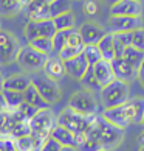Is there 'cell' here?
Listing matches in <instances>:
<instances>
[{"label":"cell","mask_w":144,"mask_h":151,"mask_svg":"<svg viewBox=\"0 0 144 151\" xmlns=\"http://www.w3.org/2000/svg\"><path fill=\"white\" fill-rule=\"evenodd\" d=\"M144 115V98L135 97L130 98L124 104L116 106L112 109H102L101 117L106 119L109 123L119 129H126L132 125H141Z\"/></svg>","instance_id":"cell-1"},{"label":"cell","mask_w":144,"mask_h":151,"mask_svg":"<svg viewBox=\"0 0 144 151\" xmlns=\"http://www.w3.org/2000/svg\"><path fill=\"white\" fill-rule=\"evenodd\" d=\"M90 131L95 134V137L99 140L104 151H113L115 148L119 147L124 139V129H119V128L113 126L106 119H102L101 114L96 115Z\"/></svg>","instance_id":"cell-2"},{"label":"cell","mask_w":144,"mask_h":151,"mask_svg":"<svg viewBox=\"0 0 144 151\" xmlns=\"http://www.w3.org/2000/svg\"><path fill=\"white\" fill-rule=\"evenodd\" d=\"M130 100V87L127 83L115 80L99 91V101L102 109H112Z\"/></svg>","instance_id":"cell-3"},{"label":"cell","mask_w":144,"mask_h":151,"mask_svg":"<svg viewBox=\"0 0 144 151\" xmlns=\"http://www.w3.org/2000/svg\"><path fill=\"white\" fill-rule=\"evenodd\" d=\"M56 119H57L59 126H64L65 129H68L70 132H73L76 136V134L87 132L90 129L93 122L96 119V115H82V114L76 112V111L70 109L67 106V108H64L56 115Z\"/></svg>","instance_id":"cell-4"},{"label":"cell","mask_w":144,"mask_h":151,"mask_svg":"<svg viewBox=\"0 0 144 151\" xmlns=\"http://www.w3.org/2000/svg\"><path fill=\"white\" fill-rule=\"evenodd\" d=\"M56 125H57V119H56V114H54V111L51 108L39 109L30 119L31 136L45 140V139L50 137V134H51V131L54 129Z\"/></svg>","instance_id":"cell-5"},{"label":"cell","mask_w":144,"mask_h":151,"mask_svg":"<svg viewBox=\"0 0 144 151\" xmlns=\"http://www.w3.org/2000/svg\"><path fill=\"white\" fill-rule=\"evenodd\" d=\"M68 108L79 112L82 115H98L99 114V101L93 92H88L85 89L73 92L70 97Z\"/></svg>","instance_id":"cell-6"},{"label":"cell","mask_w":144,"mask_h":151,"mask_svg":"<svg viewBox=\"0 0 144 151\" xmlns=\"http://www.w3.org/2000/svg\"><path fill=\"white\" fill-rule=\"evenodd\" d=\"M31 84L37 89V92L40 93V97L48 103V106L56 104L60 98H62V91L56 81L47 78L43 73H37L31 76Z\"/></svg>","instance_id":"cell-7"},{"label":"cell","mask_w":144,"mask_h":151,"mask_svg":"<svg viewBox=\"0 0 144 151\" xmlns=\"http://www.w3.org/2000/svg\"><path fill=\"white\" fill-rule=\"evenodd\" d=\"M47 58L48 56L36 52L31 45L26 44L25 47H20L17 58H16V63L19 64L20 69H23L26 72H39V70H42Z\"/></svg>","instance_id":"cell-8"},{"label":"cell","mask_w":144,"mask_h":151,"mask_svg":"<svg viewBox=\"0 0 144 151\" xmlns=\"http://www.w3.org/2000/svg\"><path fill=\"white\" fill-rule=\"evenodd\" d=\"M20 50L19 39L8 30L0 28V65H8L16 61Z\"/></svg>","instance_id":"cell-9"},{"label":"cell","mask_w":144,"mask_h":151,"mask_svg":"<svg viewBox=\"0 0 144 151\" xmlns=\"http://www.w3.org/2000/svg\"><path fill=\"white\" fill-rule=\"evenodd\" d=\"M144 27L143 16L141 17H127V16H110L109 28L110 33H132Z\"/></svg>","instance_id":"cell-10"},{"label":"cell","mask_w":144,"mask_h":151,"mask_svg":"<svg viewBox=\"0 0 144 151\" xmlns=\"http://www.w3.org/2000/svg\"><path fill=\"white\" fill-rule=\"evenodd\" d=\"M144 5L140 0H119L110 5V16H127V17H141Z\"/></svg>","instance_id":"cell-11"},{"label":"cell","mask_w":144,"mask_h":151,"mask_svg":"<svg viewBox=\"0 0 144 151\" xmlns=\"http://www.w3.org/2000/svg\"><path fill=\"white\" fill-rule=\"evenodd\" d=\"M77 33L81 35L85 45H90V44H98L99 39L106 35L107 31H106L104 27L95 24V22H85V24H82L79 27Z\"/></svg>","instance_id":"cell-12"},{"label":"cell","mask_w":144,"mask_h":151,"mask_svg":"<svg viewBox=\"0 0 144 151\" xmlns=\"http://www.w3.org/2000/svg\"><path fill=\"white\" fill-rule=\"evenodd\" d=\"M112 69L115 73V80L123 81L129 84L130 81L136 80V69L132 67L129 63H126L123 58H115L112 61Z\"/></svg>","instance_id":"cell-13"},{"label":"cell","mask_w":144,"mask_h":151,"mask_svg":"<svg viewBox=\"0 0 144 151\" xmlns=\"http://www.w3.org/2000/svg\"><path fill=\"white\" fill-rule=\"evenodd\" d=\"M42 73L45 75L47 78H50V80L57 83V81H60L65 75H67V70H65V65H64L62 61L53 55V56L47 58L45 64H43V67H42Z\"/></svg>","instance_id":"cell-14"},{"label":"cell","mask_w":144,"mask_h":151,"mask_svg":"<svg viewBox=\"0 0 144 151\" xmlns=\"http://www.w3.org/2000/svg\"><path fill=\"white\" fill-rule=\"evenodd\" d=\"M64 65H65V70H67V75H70L71 78H74L77 81H81L82 76L85 75V72L90 69V64L87 63V59L84 58L82 53L73 59L65 61Z\"/></svg>","instance_id":"cell-15"},{"label":"cell","mask_w":144,"mask_h":151,"mask_svg":"<svg viewBox=\"0 0 144 151\" xmlns=\"http://www.w3.org/2000/svg\"><path fill=\"white\" fill-rule=\"evenodd\" d=\"M93 69V73L96 76V81L99 83V86L106 87L107 84H110L112 81H115V73H113V69H112V63L109 61H99L98 64L92 65Z\"/></svg>","instance_id":"cell-16"},{"label":"cell","mask_w":144,"mask_h":151,"mask_svg":"<svg viewBox=\"0 0 144 151\" xmlns=\"http://www.w3.org/2000/svg\"><path fill=\"white\" fill-rule=\"evenodd\" d=\"M31 84V76L26 73H14L5 78L3 91H14V92H25V89Z\"/></svg>","instance_id":"cell-17"},{"label":"cell","mask_w":144,"mask_h":151,"mask_svg":"<svg viewBox=\"0 0 144 151\" xmlns=\"http://www.w3.org/2000/svg\"><path fill=\"white\" fill-rule=\"evenodd\" d=\"M25 11H26V16H28V20H33V22H43V20L51 19L48 5L37 2V0H34Z\"/></svg>","instance_id":"cell-18"},{"label":"cell","mask_w":144,"mask_h":151,"mask_svg":"<svg viewBox=\"0 0 144 151\" xmlns=\"http://www.w3.org/2000/svg\"><path fill=\"white\" fill-rule=\"evenodd\" d=\"M99 52H101V56L104 61H109V63H112V61L116 58V50H115V42H113V36L112 33L107 31L106 35H104L101 39H99V42L96 44Z\"/></svg>","instance_id":"cell-19"},{"label":"cell","mask_w":144,"mask_h":151,"mask_svg":"<svg viewBox=\"0 0 144 151\" xmlns=\"http://www.w3.org/2000/svg\"><path fill=\"white\" fill-rule=\"evenodd\" d=\"M50 137L54 139L60 147H67V148H76V140H74V134L70 132L68 129H65L64 126L56 125L54 129L51 131Z\"/></svg>","instance_id":"cell-20"},{"label":"cell","mask_w":144,"mask_h":151,"mask_svg":"<svg viewBox=\"0 0 144 151\" xmlns=\"http://www.w3.org/2000/svg\"><path fill=\"white\" fill-rule=\"evenodd\" d=\"M14 142V147L17 151H40L42 148V143L43 140L39 137L34 136H23V137H19V139H13Z\"/></svg>","instance_id":"cell-21"},{"label":"cell","mask_w":144,"mask_h":151,"mask_svg":"<svg viewBox=\"0 0 144 151\" xmlns=\"http://www.w3.org/2000/svg\"><path fill=\"white\" fill-rule=\"evenodd\" d=\"M13 128H11V139H19L23 136H30V120H25L23 117H20L16 111H13Z\"/></svg>","instance_id":"cell-22"},{"label":"cell","mask_w":144,"mask_h":151,"mask_svg":"<svg viewBox=\"0 0 144 151\" xmlns=\"http://www.w3.org/2000/svg\"><path fill=\"white\" fill-rule=\"evenodd\" d=\"M23 101L26 104H30L33 106V108H36V109H45V108H50L48 103L40 97V93L37 92V89L30 84L28 87L25 89V92H23Z\"/></svg>","instance_id":"cell-23"},{"label":"cell","mask_w":144,"mask_h":151,"mask_svg":"<svg viewBox=\"0 0 144 151\" xmlns=\"http://www.w3.org/2000/svg\"><path fill=\"white\" fill-rule=\"evenodd\" d=\"M118 58H123L126 63H129L132 67H135L138 70V67L141 65V63L144 61V52H140V50H136L135 47L129 45L127 48L123 50V53H121V56Z\"/></svg>","instance_id":"cell-24"},{"label":"cell","mask_w":144,"mask_h":151,"mask_svg":"<svg viewBox=\"0 0 144 151\" xmlns=\"http://www.w3.org/2000/svg\"><path fill=\"white\" fill-rule=\"evenodd\" d=\"M53 24L56 27L57 31H65V30H74V25H76V17L74 14L71 13H65V14H60L57 17H53Z\"/></svg>","instance_id":"cell-25"},{"label":"cell","mask_w":144,"mask_h":151,"mask_svg":"<svg viewBox=\"0 0 144 151\" xmlns=\"http://www.w3.org/2000/svg\"><path fill=\"white\" fill-rule=\"evenodd\" d=\"M5 103H6V109L13 112L23 103V92H14V91H3L2 92Z\"/></svg>","instance_id":"cell-26"},{"label":"cell","mask_w":144,"mask_h":151,"mask_svg":"<svg viewBox=\"0 0 144 151\" xmlns=\"http://www.w3.org/2000/svg\"><path fill=\"white\" fill-rule=\"evenodd\" d=\"M13 114L9 111L0 112V139L6 140L11 139V128H13Z\"/></svg>","instance_id":"cell-27"},{"label":"cell","mask_w":144,"mask_h":151,"mask_svg":"<svg viewBox=\"0 0 144 151\" xmlns=\"http://www.w3.org/2000/svg\"><path fill=\"white\" fill-rule=\"evenodd\" d=\"M113 42H115V50H116V58L121 56L123 50L132 45V33H112Z\"/></svg>","instance_id":"cell-28"},{"label":"cell","mask_w":144,"mask_h":151,"mask_svg":"<svg viewBox=\"0 0 144 151\" xmlns=\"http://www.w3.org/2000/svg\"><path fill=\"white\" fill-rule=\"evenodd\" d=\"M28 45H31L36 52L45 55V56H53V42H51V39L36 37L34 41L28 42Z\"/></svg>","instance_id":"cell-29"},{"label":"cell","mask_w":144,"mask_h":151,"mask_svg":"<svg viewBox=\"0 0 144 151\" xmlns=\"http://www.w3.org/2000/svg\"><path fill=\"white\" fill-rule=\"evenodd\" d=\"M50 8V16L53 17H57L60 14L70 13L71 11V0H53L51 3L48 5Z\"/></svg>","instance_id":"cell-30"},{"label":"cell","mask_w":144,"mask_h":151,"mask_svg":"<svg viewBox=\"0 0 144 151\" xmlns=\"http://www.w3.org/2000/svg\"><path fill=\"white\" fill-rule=\"evenodd\" d=\"M81 84H82V89H85V91H88V92H93V93L101 91V86H99V83L96 81V76H95V73H93L92 67L85 72V75L82 76Z\"/></svg>","instance_id":"cell-31"},{"label":"cell","mask_w":144,"mask_h":151,"mask_svg":"<svg viewBox=\"0 0 144 151\" xmlns=\"http://www.w3.org/2000/svg\"><path fill=\"white\" fill-rule=\"evenodd\" d=\"M82 55H84V58L87 59V63L92 65L98 64L99 61H102V56H101V52H99V48L96 44H90V45H85L84 50H82Z\"/></svg>","instance_id":"cell-32"},{"label":"cell","mask_w":144,"mask_h":151,"mask_svg":"<svg viewBox=\"0 0 144 151\" xmlns=\"http://www.w3.org/2000/svg\"><path fill=\"white\" fill-rule=\"evenodd\" d=\"M73 30H65V31H56V35L53 36L51 42H53V55H57L60 50L67 45L68 36Z\"/></svg>","instance_id":"cell-33"},{"label":"cell","mask_w":144,"mask_h":151,"mask_svg":"<svg viewBox=\"0 0 144 151\" xmlns=\"http://www.w3.org/2000/svg\"><path fill=\"white\" fill-rule=\"evenodd\" d=\"M37 24V33L39 37H47V39H53V36L56 35V27L53 24V19L43 20V22H36Z\"/></svg>","instance_id":"cell-34"},{"label":"cell","mask_w":144,"mask_h":151,"mask_svg":"<svg viewBox=\"0 0 144 151\" xmlns=\"http://www.w3.org/2000/svg\"><path fill=\"white\" fill-rule=\"evenodd\" d=\"M19 11H22V9L16 0H0V16L9 17V16L17 14Z\"/></svg>","instance_id":"cell-35"},{"label":"cell","mask_w":144,"mask_h":151,"mask_svg":"<svg viewBox=\"0 0 144 151\" xmlns=\"http://www.w3.org/2000/svg\"><path fill=\"white\" fill-rule=\"evenodd\" d=\"M132 47H135L140 52H144V27L132 31Z\"/></svg>","instance_id":"cell-36"},{"label":"cell","mask_w":144,"mask_h":151,"mask_svg":"<svg viewBox=\"0 0 144 151\" xmlns=\"http://www.w3.org/2000/svg\"><path fill=\"white\" fill-rule=\"evenodd\" d=\"M23 35L26 37V41L31 42V41H34L36 37H39V33H37V24L36 22H33V20H28L25 24L23 27Z\"/></svg>","instance_id":"cell-37"},{"label":"cell","mask_w":144,"mask_h":151,"mask_svg":"<svg viewBox=\"0 0 144 151\" xmlns=\"http://www.w3.org/2000/svg\"><path fill=\"white\" fill-rule=\"evenodd\" d=\"M37 111H39V109H36V108H33V106H30V104H26V103L23 101V103H22V104L19 106L17 109H16V112H17V114H19L20 117H23L25 120H30L31 117H33V115H34V114L37 112Z\"/></svg>","instance_id":"cell-38"},{"label":"cell","mask_w":144,"mask_h":151,"mask_svg":"<svg viewBox=\"0 0 144 151\" xmlns=\"http://www.w3.org/2000/svg\"><path fill=\"white\" fill-rule=\"evenodd\" d=\"M98 11H99V6L95 0H85L84 5H82V13L88 16V17H95L98 14Z\"/></svg>","instance_id":"cell-39"},{"label":"cell","mask_w":144,"mask_h":151,"mask_svg":"<svg viewBox=\"0 0 144 151\" xmlns=\"http://www.w3.org/2000/svg\"><path fill=\"white\" fill-rule=\"evenodd\" d=\"M67 45H71V47H74V48H82V50H84L85 44H84V41H82L81 35L77 33V30H73V31L70 33L68 41H67Z\"/></svg>","instance_id":"cell-40"},{"label":"cell","mask_w":144,"mask_h":151,"mask_svg":"<svg viewBox=\"0 0 144 151\" xmlns=\"http://www.w3.org/2000/svg\"><path fill=\"white\" fill-rule=\"evenodd\" d=\"M60 148H62V147H60V145L54 140V139L48 137V139H45V140H43L40 151H60Z\"/></svg>","instance_id":"cell-41"},{"label":"cell","mask_w":144,"mask_h":151,"mask_svg":"<svg viewBox=\"0 0 144 151\" xmlns=\"http://www.w3.org/2000/svg\"><path fill=\"white\" fill-rule=\"evenodd\" d=\"M136 80L140 81V84L144 87V61L141 63V65L138 67V70H136Z\"/></svg>","instance_id":"cell-42"},{"label":"cell","mask_w":144,"mask_h":151,"mask_svg":"<svg viewBox=\"0 0 144 151\" xmlns=\"http://www.w3.org/2000/svg\"><path fill=\"white\" fill-rule=\"evenodd\" d=\"M5 151H17L14 147L13 139H6V140H5Z\"/></svg>","instance_id":"cell-43"},{"label":"cell","mask_w":144,"mask_h":151,"mask_svg":"<svg viewBox=\"0 0 144 151\" xmlns=\"http://www.w3.org/2000/svg\"><path fill=\"white\" fill-rule=\"evenodd\" d=\"M136 140H138V145H140V148H143V147H144V125H143V128L140 129V132H138Z\"/></svg>","instance_id":"cell-44"},{"label":"cell","mask_w":144,"mask_h":151,"mask_svg":"<svg viewBox=\"0 0 144 151\" xmlns=\"http://www.w3.org/2000/svg\"><path fill=\"white\" fill-rule=\"evenodd\" d=\"M33 2H34V0H17V3H19L20 9H26V8H28Z\"/></svg>","instance_id":"cell-45"},{"label":"cell","mask_w":144,"mask_h":151,"mask_svg":"<svg viewBox=\"0 0 144 151\" xmlns=\"http://www.w3.org/2000/svg\"><path fill=\"white\" fill-rule=\"evenodd\" d=\"M3 111H8V109H6V103H5L3 95L0 93V112H3Z\"/></svg>","instance_id":"cell-46"},{"label":"cell","mask_w":144,"mask_h":151,"mask_svg":"<svg viewBox=\"0 0 144 151\" xmlns=\"http://www.w3.org/2000/svg\"><path fill=\"white\" fill-rule=\"evenodd\" d=\"M3 83H5V76L2 73V70H0V93L3 92Z\"/></svg>","instance_id":"cell-47"},{"label":"cell","mask_w":144,"mask_h":151,"mask_svg":"<svg viewBox=\"0 0 144 151\" xmlns=\"http://www.w3.org/2000/svg\"><path fill=\"white\" fill-rule=\"evenodd\" d=\"M0 151H5V140L0 139Z\"/></svg>","instance_id":"cell-48"},{"label":"cell","mask_w":144,"mask_h":151,"mask_svg":"<svg viewBox=\"0 0 144 151\" xmlns=\"http://www.w3.org/2000/svg\"><path fill=\"white\" fill-rule=\"evenodd\" d=\"M60 151H76V148H67V147H62Z\"/></svg>","instance_id":"cell-49"},{"label":"cell","mask_w":144,"mask_h":151,"mask_svg":"<svg viewBox=\"0 0 144 151\" xmlns=\"http://www.w3.org/2000/svg\"><path fill=\"white\" fill-rule=\"evenodd\" d=\"M37 2H42V3H47V5H50L53 2V0H37Z\"/></svg>","instance_id":"cell-50"},{"label":"cell","mask_w":144,"mask_h":151,"mask_svg":"<svg viewBox=\"0 0 144 151\" xmlns=\"http://www.w3.org/2000/svg\"><path fill=\"white\" fill-rule=\"evenodd\" d=\"M107 3H110V5H113V3H116V2H119V0H106Z\"/></svg>","instance_id":"cell-51"},{"label":"cell","mask_w":144,"mask_h":151,"mask_svg":"<svg viewBox=\"0 0 144 151\" xmlns=\"http://www.w3.org/2000/svg\"><path fill=\"white\" fill-rule=\"evenodd\" d=\"M141 125H144V115H143V123H141Z\"/></svg>","instance_id":"cell-52"},{"label":"cell","mask_w":144,"mask_h":151,"mask_svg":"<svg viewBox=\"0 0 144 151\" xmlns=\"http://www.w3.org/2000/svg\"><path fill=\"white\" fill-rule=\"evenodd\" d=\"M140 151H144V147H143V148H140Z\"/></svg>","instance_id":"cell-53"},{"label":"cell","mask_w":144,"mask_h":151,"mask_svg":"<svg viewBox=\"0 0 144 151\" xmlns=\"http://www.w3.org/2000/svg\"><path fill=\"white\" fill-rule=\"evenodd\" d=\"M16 2H17V0H16Z\"/></svg>","instance_id":"cell-54"}]
</instances>
